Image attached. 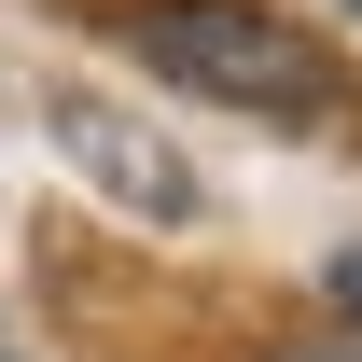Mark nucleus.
<instances>
[{
    "label": "nucleus",
    "instance_id": "obj_1",
    "mask_svg": "<svg viewBox=\"0 0 362 362\" xmlns=\"http://www.w3.org/2000/svg\"><path fill=\"white\" fill-rule=\"evenodd\" d=\"M126 42L168 70V84L223 98V112H265V126H320L334 112V70H320L279 14H251V0H139Z\"/></svg>",
    "mask_w": 362,
    "mask_h": 362
},
{
    "label": "nucleus",
    "instance_id": "obj_2",
    "mask_svg": "<svg viewBox=\"0 0 362 362\" xmlns=\"http://www.w3.org/2000/svg\"><path fill=\"white\" fill-rule=\"evenodd\" d=\"M56 139L84 153V181H98V195H126V209H153V223H181V209H195V181L168 168V139H139L126 112H98V98H56Z\"/></svg>",
    "mask_w": 362,
    "mask_h": 362
},
{
    "label": "nucleus",
    "instance_id": "obj_3",
    "mask_svg": "<svg viewBox=\"0 0 362 362\" xmlns=\"http://www.w3.org/2000/svg\"><path fill=\"white\" fill-rule=\"evenodd\" d=\"M334 293H349V307H362V265H334Z\"/></svg>",
    "mask_w": 362,
    "mask_h": 362
},
{
    "label": "nucleus",
    "instance_id": "obj_4",
    "mask_svg": "<svg viewBox=\"0 0 362 362\" xmlns=\"http://www.w3.org/2000/svg\"><path fill=\"white\" fill-rule=\"evenodd\" d=\"M349 14H362V0H349Z\"/></svg>",
    "mask_w": 362,
    "mask_h": 362
}]
</instances>
